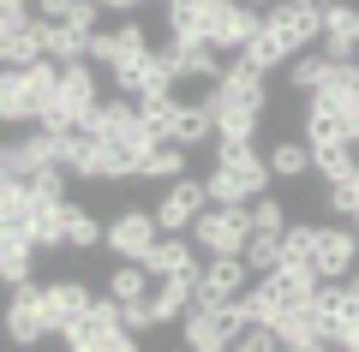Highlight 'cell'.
<instances>
[{"label":"cell","mask_w":359,"mask_h":352,"mask_svg":"<svg viewBox=\"0 0 359 352\" xmlns=\"http://www.w3.org/2000/svg\"><path fill=\"white\" fill-rule=\"evenodd\" d=\"M186 174V150H180L174 138H162L150 155H144V179H156V185H168V179Z\"/></svg>","instance_id":"31"},{"label":"cell","mask_w":359,"mask_h":352,"mask_svg":"<svg viewBox=\"0 0 359 352\" xmlns=\"http://www.w3.org/2000/svg\"><path fill=\"white\" fill-rule=\"evenodd\" d=\"M347 227H353V233H359V215H353V221H347Z\"/></svg>","instance_id":"53"},{"label":"cell","mask_w":359,"mask_h":352,"mask_svg":"<svg viewBox=\"0 0 359 352\" xmlns=\"http://www.w3.org/2000/svg\"><path fill=\"white\" fill-rule=\"evenodd\" d=\"M0 352H18V346H13V340H6V346H0Z\"/></svg>","instance_id":"52"},{"label":"cell","mask_w":359,"mask_h":352,"mask_svg":"<svg viewBox=\"0 0 359 352\" xmlns=\"http://www.w3.org/2000/svg\"><path fill=\"white\" fill-rule=\"evenodd\" d=\"M252 227L257 233H287V209L276 197H252Z\"/></svg>","instance_id":"39"},{"label":"cell","mask_w":359,"mask_h":352,"mask_svg":"<svg viewBox=\"0 0 359 352\" xmlns=\"http://www.w3.org/2000/svg\"><path fill=\"white\" fill-rule=\"evenodd\" d=\"M138 101V120L156 132V138H174V120H180V96H132Z\"/></svg>","instance_id":"30"},{"label":"cell","mask_w":359,"mask_h":352,"mask_svg":"<svg viewBox=\"0 0 359 352\" xmlns=\"http://www.w3.org/2000/svg\"><path fill=\"white\" fill-rule=\"evenodd\" d=\"M0 167L13 179H30V174H42V167H60V138H54V132H25V138L0 143Z\"/></svg>","instance_id":"14"},{"label":"cell","mask_w":359,"mask_h":352,"mask_svg":"<svg viewBox=\"0 0 359 352\" xmlns=\"http://www.w3.org/2000/svg\"><path fill=\"white\" fill-rule=\"evenodd\" d=\"M84 132L102 143V179H114V185H120V179H144V155L162 143L138 120V101H102Z\"/></svg>","instance_id":"1"},{"label":"cell","mask_w":359,"mask_h":352,"mask_svg":"<svg viewBox=\"0 0 359 352\" xmlns=\"http://www.w3.org/2000/svg\"><path fill=\"white\" fill-rule=\"evenodd\" d=\"M150 287H156V281H150V269H144V263H120L114 269V275H108V299H120V304H138V299H150Z\"/></svg>","instance_id":"29"},{"label":"cell","mask_w":359,"mask_h":352,"mask_svg":"<svg viewBox=\"0 0 359 352\" xmlns=\"http://www.w3.org/2000/svg\"><path fill=\"white\" fill-rule=\"evenodd\" d=\"M245 281H252L245 257H210V263L198 269L192 304H228V299H240V287H245Z\"/></svg>","instance_id":"16"},{"label":"cell","mask_w":359,"mask_h":352,"mask_svg":"<svg viewBox=\"0 0 359 352\" xmlns=\"http://www.w3.org/2000/svg\"><path fill=\"white\" fill-rule=\"evenodd\" d=\"M174 143H180V150H192V143H216V108H210V101H180Z\"/></svg>","instance_id":"22"},{"label":"cell","mask_w":359,"mask_h":352,"mask_svg":"<svg viewBox=\"0 0 359 352\" xmlns=\"http://www.w3.org/2000/svg\"><path fill=\"white\" fill-rule=\"evenodd\" d=\"M102 108V90H96V66L78 60V66H60V90H54V108L42 113L36 126L42 132H72V126H90Z\"/></svg>","instance_id":"4"},{"label":"cell","mask_w":359,"mask_h":352,"mask_svg":"<svg viewBox=\"0 0 359 352\" xmlns=\"http://www.w3.org/2000/svg\"><path fill=\"white\" fill-rule=\"evenodd\" d=\"M0 72H6V36H0Z\"/></svg>","instance_id":"47"},{"label":"cell","mask_w":359,"mask_h":352,"mask_svg":"<svg viewBox=\"0 0 359 352\" xmlns=\"http://www.w3.org/2000/svg\"><path fill=\"white\" fill-rule=\"evenodd\" d=\"M330 72H335V60H330L323 48H306V54H294V60H287V84H294L299 96L323 90V84H330Z\"/></svg>","instance_id":"25"},{"label":"cell","mask_w":359,"mask_h":352,"mask_svg":"<svg viewBox=\"0 0 359 352\" xmlns=\"http://www.w3.org/2000/svg\"><path fill=\"white\" fill-rule=\"evenodd\" d=\"M269 155H257L252 143H233V138H216V167L204 174V191L210 203H252L269 191Z\"/></svg>","instance_id":"3"},{"label":"cell","mask_w":359,"mask_h":352,"mask_svg":"<svg viewBox=\"0 0 359 352\" xmlns=\"http://www.w3.org/2000/svg\"><path fill=\"white\" fill-rule=\"evenodd\" d=\"M192 287H198V275H168V281H156V287H150L156 328H162V323H180V316L192 311Z\"/></svg>","instance_id":"19"},{"label":"cell","mask_w":359,"mask_h":352,"mask_svg":"<svg viewBox=\"0 0 359 352\" xmlns=\"http://www.w3.org/2000/svg\"><path fill=\"white\" fill-rule=\"evenodd\" d=\"M210 108H216V138H233V143H252L257 120H264V72H252V66L233 54L228 72L210 84Z\"/></svg>","instance_id":"2"},{"label":"cell","mask_w":359,"mask_h":352,"mask_svg":"<svg viewBox=\"0 0 359 352\" xmlns=\"http://www.w3.org/2000/svg\"><path fill=\"white\" fill-rule=\"evenodd\" d=\"M264 24L276 30V36L287 42L294 54H306V48H318L323 42V6H299V0H276L264 13Z\"/></svg>","instance_id":"12"},{"label":"cell","mask_w":359,"mask_h":352,"mask_svg":"<svg viewBox=\"0 0 359 352\" xmlns=\"http://www.w3.org/2000/svg\"><path fill=\"white\" fill-rule=\"evenodd\" d=\"M311 311H318V323L330 328V340H335V323H341V311H347V281H341V287H330V281H323V287L311 293Z\"/></svg>","instance_id":"36"},{"label":"cell","mask_w":359,"mask_h":352,"mask_svg":"<svg viewBox=\"0 0 359 352\" xmlns=\"http://www.w3.org/2000/svg\"><path fill=\"white\" fill-rule=\"evenodd\" d=\"M120 323H126V335H138V328H156L150 299H138V304H120Z\"/></svg>","instance_id":"43"},{"label":"cell","mask_w":359,"mask_h":352,"mask_svg":"<svg viewBox=\"0 0 359 352\" xmlns=\"http://www.w3.org/2000/svg\"><path fill=\"white\" fill-rule=\"evenodd\" d=\"M341 352H359V346H341Z\"/></svg>","instance_id":"54"},{"label":"cell","mask_w":359,"mask_h":352,"mask_svg":"<svg viewBox=\"0 0 359 352\" xmlns=\"http://www.w3.org/2000/svg\"><path fill=\"white\" fill-rule=\"evenodd\" d=\"M299 6H330V0H299Z\"/></svg>","instance_id":"49"},{"label":"cell","mask_w":359,"mask_h":352,"mask_svg":"<svg viewBox=\"0 0 359 352\" xmlns=\"http://www.w3.org/2000/svg\"><path fill=\"white\" fill-rule=\"evenodd\" d=\"M25 120H36V96H30L25 72L6 66V72H0V126H25Z\"/></svg>","instance_id":"20"},{"label":"cell","mask_w":359,"mask_h":352,"mask_svg":"<svg viewBox=\"0 0 359 352\" xmlns=\"http://www.w3.org/2000/svg\"><path fill=\"white\" fill-rule=\"evenodd\" d=\"M150 281H168V275H198V257H192V233H162L150 251Z\"/></svg>","instance_id":"18"},{"label":"cell","mask_w":359,"mask_h":352,"mask_svg":"<svg viewBox=\"0 0 359 352\" xmlns=\"http://www.w3.org/2000/svg\"><path fill=\"white\" fill-rule=\"evenodd\" d=\"M204 209H210V191H204V179H192V174L168 179L162 197H156V221H162V233H192V221Z\"/></svg>","instance_id":"10"},{"label":"cell","mask_w":359,"mask_h":352,"mask_svg":"<svg viewBox=\"0 0 359 352\" xmlns=\"http://www.w3.org/2000/svg\"><path fill=\"white\" fill-rule=\"evenodd\" d=\"M311 263H318L323 281H347V275L359 269V233H353L347 221L318 227V251H311Z\"/></svg>","instance_id":"15"},{"label":"cell","mask_w":359,"mask_h":352,"mask_svg":"<svg viewBox=\"0 0 359 352\" xmlns=\"http://www.w3.org/2000/svg\"><path fill=\"white\" fill-rule=\"evenodd\" d=\"M245 269H252V275H276V269H282V233H252Z\"/></svg>","instance_id":"35"},{"label":"cell","mask_w":359,"mask_h":352,"mask_svg":"<svg viewBox=\"0 0 359 352\" xmlns=\"http://www.w3.org/2000/svg\"><path fill=\"white\" fill-rule=\"evenodd\" d=\"M252 203H210L204 215L192 221V239L204 257H245V245H252Z\"/></svg>","instance_id":"6"},{"label":"cell","mask_w":359,"mask_h":352,"mask_svg":"<svg viewBox=\"0 0 359 352\" xmlns=\"http://www.w3.org/2000/svg\"><path fill=\"white\" fill-rule=\"evenodd\" d=\"M90 304H96V293H90V281H42V311H48V335H72L78 323L90 316Z\"/></svg>","instance_id":"11"},{"label":"cell","mask_w":359,"mask_h":352,"mask_svg":"<svg viewBox=\"0 0 359 352\" xmlns=\"http://www.w3.org/2000/svg\"><path fill=\"white\" fill-rule=\"evenodd\" d=\"M168 352H192V346H186V340H180V346H168Z\"/></svg>","instance_id":"51"},{"label":"cell","mask_w":359,"mask_h":352,"mask_svg":"<svg viewBox=\"0 0 359 352\" xmlns=\"http://www.w3.org/2000/svg\"><path fill=\"white\" fill-rule=\"evenodd\" d=\"M341 346H359V299L347 293V311H341V323H335V352Z\"/></svg>","instance_id":"42"},{"label":"cell","mask_w":359,"mask_h":352,"mask_svg":"<svg viewBox=\"0 0 359 352\" xmlns=\"http://www.w3.org/2000/svg\"><path fill=\"white\" fill-rule=\"evenodd\" d=\"M96 6H102V13H138L144 0H96Z\"/></svg>","instance_id":"46"},{"label":"cell","mask_w":359,"mask_h":352,"mask_svg":"<svg viewBox=\"0 0 359 352\" xmlns=\"http://www.w3.org/2000/svg\"><path fill=\"white\" fill-rule=\"evenodd\" d=\"M318 48L330 60H359V6H341V0L323 6V42Z\"/></svg>","instance_id":"17"},{"label":"cell","mask_w":359,"mask_h":352,"mask_svg":"<svg viewBox=\"0 0 359 352\" xmlns=\"http://www.w3.org/2000/svg\"><path fill=\"white\" fill-rule=\"evenodd\" d=\"M269 174H276V179H306V174H311V143H306V138L269 143Z\"/></svg>","instance_id":"27"},{"label":"cell","mask_w":359,"mask_h":352,"mask_svg":"<svg viewBox=\"0 0 359 352\" xmlns=\"http://www.w3.org/2000/svg\"><path fill=\"white\" fill-rule=\"evenodd\" d=\"M25 281H36V245L0 233V287H25Z\"/></svg>","instance_id":"21"},{"label":"cell","mask_w":359,"mask_h":352,"mask_svg":"<svg viewBox=\"0 0 359 352\" xmlns=\"http://www.w3.org/2000/svg\"><path fill=\"white\" fill-rule=\"evenodd\" d=\"M282 352H335V340H282Z\"/></svg>","instance_id":"45"},{"label":"cell","mask_w":359,"mask_h":352,"mask_svg":"<svg viewBox=\"0 0 359 352\" xmlns=\"http://www.w3.org/2000/svg\"><path fill=\"white\" fill-rule=\"evenodd\" d=\"M30 245L36 251H60L66 245V203H36V215H30Z\"/></svg>","instance_id":"26"},{"label":"cell","mask_w":359,"mask_h":352,"mask_svg":"<svg viewBox=\"0 0 359 352\" xmlns=\"http://www.w3.org/2000/svg\"><path fill=\"white\" fill-rule=\"evenodd\" d=\"M311 174H323V185L353 174V143H311Z\"/></svg>","instance_id":"33"},{"label":"cell","mask_w":359,"mask_h":352,"mask_svg":"<svg viewBox=\"0 0 359 352\" xmlns=\"http://www.w3.org/2000/svg\"><path fill=\"white\" fill-rule=\"evenodd\" d=\"M257 30H264V13H257V6H245V0H216V13H210V42H216L222 54H240Z\"/></svg>","instance_id":"13"},{"label":"cell","mask_w":359,"mask_h":352,"mask_svg":"<svg viewBox=\"0 0 359 352\" xmlns=\"http://www.w3.org/2000/svg\"><path fill=\"white\" fill-rule=\"evenodd\" d=\"M66 13H72V0H36V18L48 24H66Z\"/></svg>","instance_id":"44"},{"label":"cell","mask_w":359,"mask_h":352,"mask_svg":"<svg viewBox=\"0 0 359 352\" xmlns=\"http://www.w3.org/2000/svg\"><path fill=\"white\" fill-rule=\"evenodd\" d=\"M311 251H318V227H311V221H287V233H282V257L311 263Z\"/></svg>","instance_id":"37"},{"label":"cell","mask_w":359,"mask_h":352,"mask_svg":"<svg viewBox=\"0 0 359 352\" xmlns=\"http://www.w3.org/2000/svg\"><path fill=\"white\" fill-rule=\"evenodd\" d=\"M96 245H108V227L96 221L90 209L66 203V251H96Z\"/></svg>","instance_id":"28"},{"label":"cell","mask_w":359,"mask_h":352,"mask_svg":"<svg viewBox=\"0 0 359 352\" xmlns=\"http://www.w3.org/2000/svg\"><path fill=\"white\" fill-rule=\"evenodd\" d=\"M162 6H174V0H162Z\"/></svg>","instance_id":"55"},{"label":"cell","mask_w":359,"mask_h":352,"mask_svg":"<svg viewBox=\"0 0 359 352\" xmlns=\"http://www.w3.org/2000/svg\"><path fill=\"white\" fill-rule=\"evenodd\" d=\"M228 352H282V335H276V328H264V323H252Z\"/></svg>","instance_id":"40"},{"label":"cell","mask_w":359,"mask_h":352,"mask_svg":"<svg viewBox=\"0 0 359 352\" xmlns=\"http://www.w3.org/2000/svg\"><path fill=\"white\" fill-rule=\"evenodd\" d=\"M156 239H162L156 209H120L114 221H108V245H102V251H114L120 263H150Z\"/></svg>","instance_id":"9"},{"label":"cell","mask_w":359,"mask_h":352,"mask_svg":"<svg viewBox=\"0 0 359 352\" xmlns=\"http://www.w3.org/2000/svg\"><path fill=\"white\" fill-rule=\"evenodd\" d=\"M240 60L252 66V72H264V78H269V72H276V66H287V60H294V48H287V42H282V36H276V30L264 24V30H257V36L245 42V48H240Z\"/></svg>","instance_id":"24"},{"label":"cell","mask_w":359,"mask_h":352,"mask_svg":"<svg viewBox=\"0 0 359 352\" xmlns=\"http://www.w3.org/2000/svg\"><path fill=\"white\" fill-rule=\"evenodd\" d=\"M150 60V36H144V24H120V30H96L90 36V66H108V78H114V90L126 96L132 72Z\"/></svg>","instance_id":"7"},{"label":"cell","mask_w":359,"mask_h":352,"mask_svg":"<svg viewBox=\"0 0 359 352\" xmlns=\"http://www.w3.org/2000/svg\"><path fill=\"white\" fill-rule=\"evenodd\" d=\"M0 328L13 346H42L48 340V311H42V281H25V287L6 293V311H0Z\"/></svg>","instance_id":"8"},{"label":"cell","mask_w":359,"mask_h":352,"mask_svg":"<svg viewBox=\"0 0 359 352\" xmlns=\"http://www.w3.org/2000/svg\"><path fill=\"white\" fill-rule=\"evenodd\" d=\"M252 328L245 316V299H228V304H192V311L180 316V340L192 352H228L233 340Z\"/></svg>","instance_id":"5"},{"label":"cell","mask_w":359,"mask_h":352,"mask_svg":"<svg viewBox=\"0 0 359 352\" xmlns=\"http://www.w3.org/2000/svg\"><path fill=\"white\" fill-rule=\"evenodd\" d=\"M42 54H48L54 66H78V60H90V36L72 30V24H48V18H42Z\"/></svg>","instance_id":"23"},{"label":"cell","mask_w":359,"mask_h":352,"mask_svg":"<svg viewBox=\"0 0 359 352\" xmlns=\"http://www.w3.org/2000/svg\"><path fill=\"white\" fill-rule=\"evenodd\" d=\"M323 203H330V215H335V221H353V215H359V162H353V174L330 179Z\"/></svg>","instance_id":"34"},{"label":"cell","mask_w":359,"mask_h":352,"mask_svg":"<svg viewBox=\"0 0 359 352\" xmlns=\"http://www.w3.org/2000/svg\"><path fill=\"white\" fill-rule=\"evenodd\" d=\"M66 167H42V174H30V197L36 203H66Z\"/></svg>","instance_id":"38"},{"label":"cell","mask_w":359,"mask_h":352,"mask_svg":"<svg viewBox=\"0 0 359 352\" xmlns=\"http://www.w3.org/2000/svg\"><path fill=\"white\" fill-rule=\"evenodd\" d=\"M30 6H36V0H0V36H13V30L36 24V18H30Z\"/></svg>","instance_id":"41"},{"label":"cell","mask_w":359,"mask_h":352,"mask_svg":"<svg viewBox=\"0 0 359 352\" xmlns=\"http://www.w3.org/2000/svg\"><path fill=\"white\" fill-rule=\"evenodd\" d=\"M6 185H13V174H6V167H0V191H6Z\"/></svg>","instance_id":"48"},{"label":"cell","mask_w":359,"mask_h":352,"mask_svg":"<svg viewBox=\"0 0 359 352\" xmlns=\"http://www.w3.org/2000/svg\"><path fill=\"white\" fill-rule=\"evenodd\" d=\"M36 60H48V54H42V18L6 36V66H18V72H25V66H36Z\"/></svg>","instance_id":"32"},{"label":"cell","mask_w":359,"mask_h":352,"mask_svg":"<svg viewBox=\"0 0 359 352\" xmlns=\"http://www.w3.org/2000/svg\"><path fill=\"white\" fill-rule=\"evenodd\" d=\"M245 6H276V0H245Z\"/></svg>","instance_id":"50"}]
</instances>
